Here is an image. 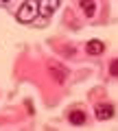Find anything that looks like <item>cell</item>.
<instances>
[{
  "mask_svg": "<svg viewBox=\"0 0 118 131\" xmlns=\"http://www.w3.org/2000/svg\"><path fill=\"white\" fill-rule=\"evenodd\" d=\"M15 18H18V22H22V24L33 22V20L37 18V0H24L22 7H20L18 13H15Z\"/></svg>",
  "mask_w": 118,
  "mask_h": 131,
  "instance_id": "1",
  "label": "cell"
},
{
  "mask_svg": "<svg viewBox=\"0 0 118 131\" xmlns=\"http://www.w3.org/2000/svg\"><path fill=\"white\" fill-rule=\"evenodd\" d=\"M59 9V0H37V18L48 20Z\"/></svg>",
  "mask_w": 118,
  "mask_h": 131,
  "instance_id": "2",
  "label": "cell"
},
{
  "mask_svg": "<svg viewBox=\"0 0 118 131\" xmlns=\"http://www.w3.org/2000/svg\"><path fill=\"white\" fill-rule=\"evenodd\" d=\"M85 52L92 55V57H99V55H103V52H105V44L101 42V39H92V42L85 44Z\"/></svg>",
  "mask_w": 118,
  "mask_h": 131,
  "instance_id": "3",
  "label": "cell"
},
{
  "mask_svg": "<svg viewBox=\"0 0 118 131\" xmlns=\"http://www.w3.org/2000/svg\"><path fill=\"white\" fill-rule=\"evenodd\" d=\"M94 114L99 120H109V118H114V107L112 105H99Z\"/></svg>",
  "mask_w": 118,
  "mask_h": 131,
  "instance_id": "4",
  "label": "cell"
},
{
  "mask_svg": "<svg viewBox=\"0 0 118 131\" xmlns=\"http://www.w3.org/2000/svg\"><path fill=\"white\" fill-rule=\"evenodd\" d=\"M79 7H81V11H83L88 18H94V13H96V2L94 0H81Z\"/></svg>",
  "mask_w": 118,
  "mask_h": 131,
  "instance_id": "5",
  "label": "cell"
},
{
  "mask_svg": "<svg viewBox=\"0 0 118 131\" xmlns=\"http://www.w3.org/2000/svg\"><path fill=\"white\" fill-rule=\"evenodd\" d=\"M68 120H70L72 125L81 127V125H85V114L81 112V109H72V112H70V116H68Z\"/></svg>",
  "mask_w": 118,
  "mask_h": 131,
  "instance_id": "6",
  "label": "cell"
},
{
  "mask_svg": "<svg viewBox=\"0 0 118 131\" xmlns=\"http://www.w3.org/2000/svg\"><path fill=\"white\" fill-rule=\"evenodd\" d=\"M50 72H52V79L59 81V83L66 79V70H63V68H55V66H50Z\"/></svg>",
  "mask_w": 118,
  "mask_h": 131,
  "instance_id": "7",
  "label": "cell"
},
{
  "mask_svg": "<svg viewBox=\"0 0 118 131\" xmlns=\"http://www.w3.org/2000/svg\"><path fill=\"white\" fill-rule=\"evenodd\" d=\"M109 74H112V77H118V59H114L112 63H109Z\"/></svg>",
  "mask_w": 118,
  "mask_h": 131,
  "instance_id": "8",
  "label": "cell"
},
{
  "mask_svg": "<svg viewBox=\"0 0 118 131\" xmlns=\"http://www.w3.org/2000/svg\"><path fill=\"white\" fill-rule=\"evenodd\" d=\"M2 2H9V0H2Z\"/></svg>",
  "mask_w": 118,
  "mask_h": 131,
  "instance_id": "9",
  "label": "cell"
}]
</instances>
